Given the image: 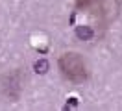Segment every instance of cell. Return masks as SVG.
<instances>
[{"mask_svg":"<svg viewBox=\"0 0 122 111\" xmlns=\"http://www.w3.org/2000/svg\"><path fill=\"white\" fill-rule=\"evenodd\" d=\"M48 67H50V65H48V61H46V59H39V61L33 63V70H35L37 74H46Z\"/></svg>","mask_w":122,"mask_h":111,"instance_id":"obj_3","label":"cell"},{"mask_svg":"<svg viewBox=\"0 0 122 111\" xmlns=\"http://www.w3.org/2000/svg\"><path fill=\"white\" fill-rule=\"evenodd\" d=\"M61 74L67 80L74 81V83H81L87 80V65H85L83 58L76 54V52H67L63 54L57 61Z\"/></svg>","mask_w":122,"mask_h":111,"instance_id":"obj_1","label":"cell"},{"mask_svg":"<svg viewBox=\"0 0 122 111\" xmlns=\"http://www.w3.org/2000/svg\"><path fill=\"white\" fill-rule=\"evenodd\" d=\"M76 37L81 41H89L94 37V30L91 26H76Z\"/></svg>","mask_w":122,"mask_h":111,"instance_id":"obj_2","label":"cell"}]
</instances>
